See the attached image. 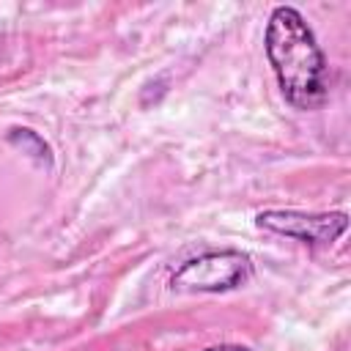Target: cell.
I'll return each instance as SVG.
<instances>
[{
    "label": "cell",
    "instance_id": "1",
    "mask_svg": "<svg viewBox=\"0 0 351 351\" xmlns=\"http://www.w3.org/2000/svg\"><path fill=\"white\" fill-rule=\"evenodd\" d=\"M263 49L282 99L293 110H318L329 96V63L315 33L293 5H277L263 30Z\"/></svg>",
    "mask_w": 351,
    "mask_h": 351
},
{
    "label": "cell",
    "instance_id": "2",
    "mask_svg": "<svg viewBox=\"0 0 351 351\" xmlns=\"http://www.w3.org/2000/svg\"><path fill=\"white\" fill-rule=\"evenodd\" d=\"M252 277V261L241 250H211L184 261L170 274L173 291L189 293H225L236 291Z\"/></svg>",
    "mask_w": 351,
    "mask_h": 351
},
{
    "label": "cell",
    "instance_id": "3",
    "mask_svg": "<svg viewBox=\"0 0 351 351\" xmlns=\"http://www.w3.org/2000/svg\"><path fill=\"white\" fill-rule=\"evenodd\" d=\"M255 225L269 233H277V236H285V239H293L310 247H324V244L337 241L346 233L348 214L346 211L310 214V211H296V208H269L255 217Z\"/></svg>",
    "mask_w": 351,
    "mask_h": 351
},
{
    "label": "cell",
    "instance_id": "4",
    "mask_svg": "<svg viewBox=\"0 0 351 351\" xmlns=\"http://www.w3.org/2000/svg\"><path fill=\"white\" fill-rule=\"evenodd\" d=\"M8 143L11 145H16V148H22V154H30V156H36L38 162H52V154H49V145L33 132V129H11L8 132Z\"/></svg>",
    "mask_w": 351,
    "mask_h": 351
},
{
    "label": "cell",
    "instance_id": "5",
    "mask_svg": "<svg viewBox=\"0 0 351 351\" xmlns=\"http://www.w3.org/2000/svg\"><path fill=\"white\" fill-rule=\"evenodd\" d=\"M203 351H250L247 346H239V343H219V346H208Z\"/></svg>",
    "mask_w": 351,
    "mask_h": 351
}]
</instances>
